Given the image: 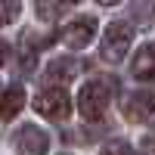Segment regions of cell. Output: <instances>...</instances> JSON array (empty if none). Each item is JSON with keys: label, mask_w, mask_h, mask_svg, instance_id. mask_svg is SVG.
<instances>
[{"label": "cell", "mask_w": 155, "mask_h": 155, "mask_svg": "<svg viewBox=\"0 0 155 155\" xmlns=\"http://www.w3.org/2000/svg\"><path fill=\"white\" fill-rule=\"evenodd\" d=\"M93 31H96V19L93 16H78L71 19L65 28H62V44H65L68 50H84L90 41H93Z\"/></svg>", "instance_id": "277c9868"}, {"label": "cell", "mask_w": 155, "mask_h": 155, "mask_svg": "<svg viewBox=\"0 0 155 155\" xmlns=\"http://www.w3.org/2000/svg\"><path fill=\"white\" fill-rule=\"evenodd\" d=\"M124 118L130 124H155V96L152 93H134V96H127Z\"/></svg>", "instance_id": "8992f818"}, {"label": "cell", "mask_w": 155, "mask_h": 155, "mask_svg": "<svg viewBox=\"0 0 155 155\" xmlns=\"http://www.w3.org/2000/svg\"><path fill=\"white\" fill-rule=\"evenodd\" d=\"M22 41H25V50H22V68L31 71V68H34V59H37V41H34L31 31H25Z\"/></svg>", "instance_id": "30bf717a"}, {"label": "cell", "mask_w": 155, "mask_h": 155, "mask_svg": "<svg viewBox=\"0 0 155 155\" xmlns=\"http://www.w3.org/2000/svg\"><path fill=\"white\" fill-rule=\"evenodd\" d=\"M12 143H16V152H19V155H47L50 137H47L37 124H22Z\"/></svg>", "instance_id": "5b68a950"}, {"label": "cell", "mask_w": 155, "mask_h": 155, "mask_svg": "<svg viewBox=\"0 0 155 155\" xmlns=\"http://www.w3.org/2000/svg\"><path fill=\"white\" fill-rule=\"evenodd\" d=\"M22 106H25V90L19 84H12V87H6L3 93H0V118L3 121L16 118V115L22 112Z\"/></svg>", "instance_id": "ba28073f"}, {"label": "cell", "mask_w": 155, "mask_h": 155, "mask_svg": "<svg viewBox=\"0 0 155 155\" xmlns=\"http://www.w3.org/2000/svg\"><path fill=\"white\" fill-rule=\"evenodd\" d=\"M99 155H137V152L127 146V143H121V140H118V143H106Z\"/></svg>", "instance_id": "4fadbf2b"}, {"label": "cell", "mask_w": 155, "mask_h": 155, "mask_svg": "<svg viewBox=\"0 0 155 155\" xmlns=\"http://www.w3.org/2000/svg\"><path fill=\"white\" fill-rule=\"evenodd\" d=\"M140 149H143V155H155V134H152V137H146Z\"/></svg>", "instance_id": "5bb4252c"}, {"label": "cell", "mask_w": 155, "mask_h": 155, "mask_svg": "<svg viewBox=\"0 0 155 155\" xmlns=\"http://www.w3.org/2000/svg\"><path fill=\"white\" fill-rule=\"evenodd\" d=\"M96 3H102V6H115V3H121V0H96Z\"/></svg>", "instance_id": "2e32d148"}, {"label": "cell", "mask_w": 155, "mask_h": 155, "mask_svg": "<svg viewBox=\"0 0 155 155\" xmlns=\"http://www.w3.org/2000/svg\"><path fill=\"white\" fill-rule=\"evenodd\" d=\"M81 68H84V65H81V62H74V59H53V62L47 65V74H50V78H59V81H71Z\"/></svg>", "instance_id": "9c48e42d"}, {"label": "cell", "mask_w": 155, "mask_h": 155, "mask_svg": "<svg viewBox=\"0 0 155 155\" xmlns=\"http://www.w3.org/2000/svg\"><path fill=\"white\" fill-rule=\"evenodd\" d=\"M62 6H65L62 0H37V12H41L44 19H56Z\"/></svg>", "instance_id": "7c38bea8"}, {"label": "cell", "mask_w": 155, "mask_h": 155, "mask_svg": "<svg viewBox=\"0 0 155 155\" xmlns=\"http://www.w3.org/2000/svg\"><path fill=\"white\" fill-rule=\"evenodd\" d=\"M118 90V81L109 74H99L93 81H87L78 93V112L84 115L87 121H99L102 115L109 112V102H112V93Z\"/></svg>", "instance_id": "6da1fadb"}, {"label": "cell", "mask_w": 155, "mask_h": 155, "mask_svg": "<svg viewBox=\"0 0 155 155\" xmlns=\"http://www.w3.org/2000/svg\"><path fill=\"white\" fill-rule=\"evenodd\" d=\"M16 16H19V0H0V28L16 22Z\"/></svg>", "instance_id": "8fae6325"}, {"label": "cell", "mask_w": 155, "mask_h": 155, "mask_svg": "<svg viewBox=\"0 0 155 155\" xmlns=\"http://www.w3.org/2000/svg\"><path fill=\"white\" fill-rule=\"evenodd\" d=\"M130 71L137 81H155V44L140 47V53L130 62Z\"/></svg>", "instance_id": "52a82bcc"}, {"label": "cell", "mask_w": 155, "mask_h": 155, "mask_svg": "<svg viewBox=\"0 0 155 155\" xmlns=\"http://www.w3.org/2000/svg\"><path fill=\"white\" fill-rule=\"evenodd\" d=\"M6 59H9V44L0 41V65H6Z\"/></svg>", "instance_id": "9a60e30c"}, {"label": "cell", "mask_w": 155, "mask_h": 155, "mask_svg": "<svg viewBox=\"0 0 155 155\" xmlns=\"http://www.w3.org/2000/svg\"><path fill=\"white\" fill-rule=\"evenodd\" d=\"M34 112L44 115V118H50V121H65L68 112H71V96H68V90H62V87H47V90H41V93L34 96Z\"/></svg>", "instance_id": "3957f363"}, {"label": "cell", "mask_w": 155, "mask_h": 155, "mask_svg": "<svg viewBox=\"0 0 155 155\" xmlns=\"http://www.w3.org/2000/svg\"><path fill=\"white\" fill-rule=\"evenodd\" d=\"M134 44V28L127 22H112L106 34H102V44H99V56L106 62H121L124 53L130 50Z\"/></svg>", "instance_id": "7a4b0ae2"}, {"label": "cell", "mask_w": 155, "mask_h": 155, "mask_svg": "<svg viewBox=\"0 0 155 155\" xmlns=\"http://www.w3.org/2000/svg\"><path fill=\"white\" fill-rule=\"evenodd\" d=\"M62 3H68V6H71V3H78V0H62Z\"/></svg>", "instance_id": "e0dca14e"}]
</instances>
